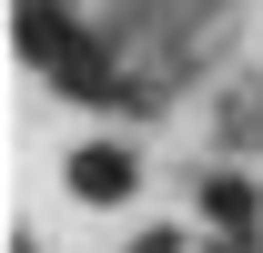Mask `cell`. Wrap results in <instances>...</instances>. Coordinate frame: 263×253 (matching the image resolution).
Listing matches in <instances>:
<instances>
[{"mask_svg": "<svg viewBox=\"0 0 263 253\" xmlns=\"http://www.w3.org/2000/svg\"><path fill=\"white\" fill-rule=\"evenodd\" d=\"M71 192H81V203H122V192H132V152H122V142L71 152Z\"/></svg>", "mask_w": 263, "mask_h": 253, "instance_id": "cell-2", "label": "cell"}, {"mask_svg": "<svg viewBox=\"0 0 263 253\" xmlns=\"http://www.w3.org/2000/svg\"><path fill=\"white\" fill-rule=\"evenodd\" d=\"M142 253H182V233H152V243H142Z\"/></svg>", "mask_w": 263, "mask_h": 253, "instance_id": "cell-4", "label": "cell"}, {"mask_svg": "<svg viewBox=\"0 0 263 253\" xmlns=\"http://www.w3.org/2000/svg\"><path fill=\"white\" fill-rule=\"evenodd\" d=\"M21 51H41V61L61 71L71 92H101V101H111V71H101V51H91L81 31H71L51 0H21Z\"/></svg>", "mask_w": 263, "mask_h": 253, "instance_id": "cell-1", "label": "cell"}, {"mask_svg": "<svg viewBox=\"0 0 263 253\" xmlns=\"http://www.w3.org/2000/svg\"><path fill=\"white\" fill-rule=\"evenodd\" d=\"M253 183H213V223H223V233H253Z\"/></svg>", "mask_w": 263, "mask_h": 253, "instance_id": "cell-3", "label": "cell"}]
</instances>
